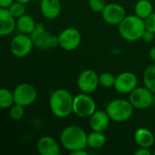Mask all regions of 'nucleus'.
I'll return each mask as SVG.
<instances>
[{"mask_svg": "<svg viewBox=\"0 0 155 155\" xmlns=\"http://www.w3.org/2000/svg\"><path fill=\"white\" fill-rule=\"evenodd\" d=\"M153 13V5L150 0H138L134 5V15L145 20Z\"/></svg>", "mask_w": 155, "mask_h": 155, "instance_id": "nucleus-20", "label": "nucleus"}, {"mask_svg": "<svg viewBox=\"0 0 155 155\" xmlns=\"http://www.w3.org/2000/svg\"><path fill=\"white\" fill-rule=\"evenodd\" d=\"M106 143V136L104 132L92 131L87 134V146L92 149H100L104 146Z\"/></svg>", "mask_w": 155, "mask_h": 155, "instance_id": "nucleus-21", "label": "nucleus"}, {"mask_svg": "<svg viewBox=\"0 0 155 155\" xmlns=\"http://www.w3.org/2000/svg\"><path fill=\"white\" fill-rule=\"evenodd\" d=\"M36 148L41 155H58L60 153V145L58 142L48 135L42 136L38 139Z\"/></svg>", "mask_w": 155, "mask_h": 155, "instance_id": "nucleus-14", "label": "nucleus"}, {"mask_svg": "<svg viewBox=\"0 0 155 155\" xmlns=\"http://www.w3.org/2000/svg\"><path fill=\"white\" fill-rule=\"evenodd\" d=\"M134 109L135 108L131 104L129 99L126 100L119 98L111 101L107 104L105 111L108 114L111 121L116 123H124L131 119Z\"/></svg>", "mask_w": 155, "mask_h": 155, "instance_id": "nucleus-4", "label": "nucleus"}, {"mask_svg": "<svg viewBox=\"0 0 155 155\" xmlns=\"http://www.w3.org/2000/svg\"><path fill=\"white\" fill-rule=\"evenodd\" d=\"M153 105L155 107V94H154V96H153Z\"/></svg>", "mask_w": 155, "mask_h": 155, "instance_id": "nucleus-35", "label": "nucleus"}, {"mask_svg": "<svg viewBox=\"0 0 155 155\" xmlns=\"http://www.w3.org/2000/svg\"><path fill=\"white\" fill-rule=\"evenodd\" d=\"M49 107L54 116L66 118L73 113L74 96L65 89L54 90L49 98Z\"/></svg>", "mask_w": 155, "mask_h": 155, "instance_id": "nucleus-1", "label": "nucleus"}, {"mask_svg": "<svg viewBox=\"0 0 155 155\" xmlns=\"http://www.w3.org/2000/svg\"><path fill=\"white\" fill-rule=\"evenodd\" d=\"M89 118V124L92 131L98 132H104L107 130L111 121L106 111L102 110H96Z\"/></svg>", "mask_w": 155, "mask_h": 155, "instance_id": "nucleus-17", "label": "nucleus"}, {"mask_svg": "<svg viewBox=\"0 0 155 155\" xmlns=\"http://www.w3.org/2000/svg\"><path fill=\"white\" fill-rule=\"evenodd\" d=\"M134 141L139 147L151 148L154 143L155 138L153 132L146 128H139L135 131Z\"/></svg>", "mask_w": 155, "mask_h": 155, "instance_id": "nucleus-18", "label": "nucleus"}, {"mask_svg": "<svg viewBox=\"0 0 155 155\" xmlns=\"http://www.w3.org/2000/svg\"><path fill=\"white\" fill-rule=\"evenodd\" d=\"M35 45L29 35L18 33L10 42V51L12 54L18 58L27 56L33 50Z\"/></svg>", "mask_w": 155, "mask_h": 155, "instance_id": "nucleus-7", "label": "nucleus"}, {"mask_svg": "<svg viewBox=\"0 0 155 155\" xmlns=\"http://www.w3.org/2000/svg\"><path fill=\"white\" fill-rule=\"evenodd\" d=\"M134 154L135 155H151V151L149 150V148L140 147L138 150H136V151H135Z\"/></svg>", "mask_w": 155, "mask_h": 155, "instance_id": "nucleus-30", "label": "nucleus"}, {"mask_svg": "<svg viewBox=\"0 0 155 155\" xmlns=\"http://www.w3.org/2000/svg\"><path fill=\"white\" fill-rule=\"evenodd\" d=\"M145 22L136 15H126L118 25V31L123 39L128 42H136L141 40L145 31Z\"/></svg>", "mask_w": 155, "mask_h": 155, "instance_id": "nucleus-3", "label": "nucleus"}, {"mask_svg": "<svg viewBox=\"0 0 155 155\" xmlns=\"http://www.w3.org/2000/svg\"><path fill=\"white\" fill-rule=\"evenodd\" d=\"M154 94L145 86L136 87L130 94L129 100L135 109L145 110L153 104Z\"/></svg>", "mask_w": 155, "mask_h": 155, "instance_id": "nucleus-9", "label": "nucleus"}, {"mask_svg": "<svg viewBox=\"0 0 155 155\" xmlns=\"http://www.w3.org/2000/svg\"><path fill=\"white\" fill-rule=\"evenodd\" d=\"M88 5L90 9L95 13H102L106 6L104 0H89Z\"/></svg>", "mask_w": 155, "mask_h": 155, "instance_id": "nucleus-27", "label": "nucleus"}, {"mask_svg": "<svg viewBox=\"0 0 155 155\" xmlns=\"http://www.w3.org/2000/svg\"><path fill=\"white\" fill-rule=\"evenodd\" d=\"M99 85V74L92 69L83 71L77 78V87L82 93L92 94Z\"/></svg>", "mask_w": 155, "mask_h": 155, "instance_id": "nucleus-11", "label": "nucleus"}, {"mask_svg": "<svg viewBox=\"0 0 155 155\" xmlns=\"http://www.w3.org/2000/svg\"><path fill=\"white\" fill-rule=\"evenodd\" d=\"M36 23L35 19L29 15H23L22 16L16 18V30L18 33L31 35L35 30Z\"/></svg>", "mask_w": 155, "mask_h": 155, "instance_id": "nucleus-19", "label": "nucleus"}, {"mask_svg": "<svg viewBox=\"0 0 155 155\" xmlns=\"http://www.w3.org/2000/svg\"><path fill=\"white\" fill-rule=\"evenodd\" d=\"M102 16L105 23L111 25H118L126 16L125 8L118 3L107 4L102 12Z\"/></svg>", "mask_w": 155, "mask_h": 155, "instance_id": "nucleus-13", "label": "nucleus"}, {"mask_svg": "<svg viewBox=\"0 0 155 155\" xmlns=\"http://www.w3.org/2000/svg\"><path fill=\"white\" fill-rule=\"evenodd\" d=\"M16 29V18H15L7 8L0 7V35L8 36Z\"/></svg>", "mask_w": 155, "mask_h": 155, "instance_id": "nucleus-15", "label": "nucleus"}, {"mask_svg": "<svg viewBox=\"0 0 155 155\" xmlns=\"http://www.w3.org/2000/svg\"><path fill=\"white\" fill-rule=\"evenodd\" d=\"M15 104L14 94L6 88L0 89V107L2 109H9Z\"/></svg>", "mask_w": 155, "mask_h": 155, "instance_id": "nucleus-23", "label": "nucleus"}, {"mask_svg": "<svg viewBox=\"0 0 155 155\" xmlns=\"http://www.w3.org/2000/svg\"><path fill=\"white\" fill-rule=\"evenodd\" d=\"M153 154L155 155V149H154V152H153Z\"/></svg>", "mask_w": 155, "mask_h": 155, "instance_id": "nucleus-36", "label": "nucleus"}, {"mask_svg": "<svg viewBox=\"0 0 155 155\" xmlns=\"http://www.w3.org/2000/svg\"><path fill=\"white\" fill-rule=\"evenodd\" d=\"M149 58L151 59V61L155 64V46L152 47L149 51Z\"/></svg>", "mask_w": 155, "mask_h": 155, "instance_id": "nucleus-33", "label": "nucleus"}, {"mask_svg": "<svg viewBox=\"0 0 155 155\" xmlns=\"http://www.w3.org/2000/svg\"><path fill=\"white\" fill-rule=\"evenodd\" d=\"M62 146L70 153L79 149L87 148V134L78 125L65 127L60 134Z\"/></svg>", "mask_w": 155, "mask_h": 155, "instance_id": "nucleus-2", "label": "nucleus"}, {"mask_svg": "<svg viewBox=\"0 0 155 155\" xmlns=\"http://www.w3.org/2000/svg\"><path fill=\"white\" fill-rule=\"evenodd\" d=\"M15 104L24 107L33 104L37 98V91L35 87L30 84L23 83L18 84L13 91Z\"/></svg>", "mask_w": 155, "mask_h": 155, "instance_id": "nucleus-8", "label": "nucleus"}, {"mask_svg": "<svg viewBox=\"0 0 155 155\" xmlns=\"http://www.w3.org/2000/svg\"><path fill=\"white\" fill-rule=\"evenodd\" d=\"M15 0H0V7L8 8Z\"/></svg>", "mask_w": 155, "mask_h": 155, "instance_id": "nucleus-31", "label": "nucleus"}, {"mask_svg": "<svg viewBox=\"0 0 155 155\" xmlns=\"http://www.w3.org/2000/svg\"><path fill=\"white\" fill-rule=\"evenodd\" d=\"M15 1H17V2H19V3H22V4H24V5H26V4L30 3L32 0H15Z\"/></svg>", "mask_w": 155, "mask_h": 155, "instance_id": "nucleus-34", "label": "nucleus"}, {"mask_svg": "<svg viewBox=\"0 0 155 155\" xmlns=\"http://www.w3.org/2000/svg\"><path fill=\"white\" fill-rule=\"evenodd\" d=\"M9 109V115L13 121H19L25 115V107L22 105L14 104Z\"/></svg>", "mask_w": 155, "mask_h": 155, "instance_id": "nucleus-25", "label": "nucleus"}, {"mask_svg": "<svg viewBox=\"0 0 155 155\" xmlns=\"http://www.w3.org/2000/svg\"><path fill=\"white\" fill-rule=\"evenodd\" d=\"M115 78L116 76H114L112 73L104 72L99 75V84L104 88H111L114 86Z\"/></svg>", "mask_w": 155, "mask_h": 155, "instance_id": "nucleus-24", "label": "nucleus"}, {"mask_svg": "<svg viewBox=\"0 0 155 155\" xmlns=\"http://www.w3.org/2000/svg\"><path fill=\"white\" fill-rule=\"evenodd\" d=\"M7 9L15 18H18L25 14V5L17 1H15Z\"/></svg>", "mask_w": 155, "mask_h": 155, "instance_id": "nucleus-26", "label": "nucleus"}, {"mask_svg": "<svg viewBox=\"0 0 155 155\" xmlns=\"http://www.w3.org/2000/svg\"><path fill=\"white\" fill-rule=\"evenodd\" d=\"M145 27L147 30L155 34V12L151 14L145 20Z\"/></svg>", "mask_w": 155, "mask_h": 155, "instance_id": "nucleus-28", "label": "nucleus"}, {"mask_svg": "<svg viewBox=\"0 0 155 155\" xmlns=\"http://www.w3.org/2000/svg\"><path fill=\"white\" fill-rule=\"evenodd\" d=\"M154 36H155L154 33H153V32H151V31H149V30L145 29V31H144V32H143V36H142L141 40H143V42H145V43H151V42H153V41Z\"/></svg>", "mask_w": 155, "mask_h": 155, "instance_id": "nucleus-29", "label": "nucleus"}, {"mask_svg": "<svg viewBox=\"0 0 155 155\" xmlns=\"http://www.w3.org/2000/svg\"><path fill=\"white\" fill-rule=\"evenodd\" d=\"M71 155H87L88 152L86 149H79V150H75L70 153Z\"/></svg>", "mask_w": 155, "mask_h": 155, "instance_id": "nucleus-32", "label": "nucleus"}, {"mask_svg": "<svg viewBox=\"0 0 155 155\" xmlns=\"http://www.w3.org/2000/svg\"><path fill=\"white\" fill-rule=\"evenodd\" d=\"M34 45L36 48L41 50L53 49L59 46L58 36L53 35L42 23H36L35 28L30 35Z\"/></svg>", "mask_w": 155, "mask_h": 155, "instance_id": "nucleus-5", "label": "nucleus"}, {"mask_svg": "<svg viewBox=\"0 0 155 155\" xmlns=\"http://www.w3.org/2000/svg\"><path fill=\"white\" fill-rule=\"evenodd\" d=\"M59 46L65 51H74L77 49L82 43V35L74 27H67L61 31L58 35Z\"/></svg>", "mask_w": 155, "mask_h": 155, "instance_id": "nucleus-10", "label": "nucleus"}, {"mask_svg": "<svg viewBox=\"0 0 155 155\" xmlns=\"http://www.w3.org/2000/svg\"><path fill=\"white\" fill-rule=\"evenodd\" d=\"M62 5L60 0H40V11L42 15L48 19L54 20L60 15Z\"/></svg>", "mask_w": 155, "mask_h": 155, "instance_id": "nucleus-16", "label": "nucleus"}, {"mask_svg": "<svg viewBox=\"0 0 155 155\" xmlns=\"http://www.w3.org/2000/svg\"><path fill=\"white\" fill-rule=\"evenodd\" d=\"M143 82L145 87L155 94V64L148 66L143 74Z\"/></svg>", "mask_w": 155, "mask_h": 155, "instance_id": "nucleus-22", "label": "nucleus"}, {"mask_svg": "<svg viewBox=\"0 0 155 155\" xmlns=\"http://www.w3.org/2000/svg\"><path fill=\"white\" fill-rule=\"evenodd\" d=\"M96 111V104L90 94L80 93L74 96L73 113L81 118L90 117Z\"/></svg>", "mask_w": 155, "mask_h": 155, "instance_id": "nucleus-6", "label": "nucleus"}, {"mask_svg": "<svg viewBox=\"0 0 155 155\" xmlns=\"http://www.w3.org/2000/svg\"><path fill=\"white\" fill-rule=\"evenodd\" d=\"M138 86V78L132 72H123L116 75L114 88L122 94H130Z\"/></svg>", "mask_w": 155, "mask_h": 155, "instance_id": "nucleus-12", "label": "nucleus"}]
</instances>
